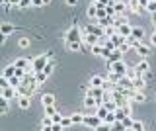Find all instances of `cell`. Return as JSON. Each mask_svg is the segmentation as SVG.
Masks as SVG:
<instances>
[{"label":"cell","mask_w":156,"mask_h":131,"mask_svg":"<svg viewBox=\"0 0 156 131\" xmlns=\"http://www.w3.org/2000/svg\"><path fill=\"white\" fill-rule=\"evenodd\" d=\"M53 59V51H47V53H41V55L39 57H35V59L31 61V67H29V69H31V72H41L43 69H45V65L49 61Z\"/></svg>","instance_id":"obj_1"},{"label":"cell","mask_w":156,"mask_h":131,"mask_svg":"<svg viewBox=\"0 0 156 131\" xmlns=\"http://www.w3.org/2000/svg\"><path fill=\"white\" fill-rule=\"evenodd\" d=\"M74 41H82V27L80 26H70L68 31L65 33V43H74Z\"/></svg>","instance_id":"obj_2"},{"label":"cell","mask_w":156,"mask_h":131,"mask_svg":"<svg viewBox=\"0 0 156 131\" xmlns=\"http://www.w3.org/2000/svg\"><path fill=\"white\" fill-rule=\"evenodd\" d=\"M82 33H90V35H98V37H104L105 35V30L101 26H98V24H88L86 27H82Z\"/></svg>","instance_id":"obj_3"},{"label":"cell","mask_w":156,"mask_h":131,"mask_svg":"<svg viewBox=\"0 0 156 131\" xmlns=\"http://www.w3.org/2000/svg\"><path fill=\"white\" fill-rule=\"evenodd\" d=\"M127 63H125V59L123 61H117V63H113V65H109L107 67V71H111V72H115V75H119V76H125L127 75Z\"/></svg>","instance_id":"obj_4"},{"label":"cell","mask_w":156,"mask_h":131,"mask_svg":"<svg viewBox=\"0 0 156 131\" xmlns=\"http://www.w3.org/2000/svg\"><path fill=\"white\" fill-rule=\"evenodd\" d=\"M104 123L98 115H94V114H90V115H84V123L82 125H86V127H90V129H96V127H100V125Z\"/></svg>","instance_id":"obj_5"},{"label":"cell","mask_w":156,"mask_h":131,"mask_svg":"<svg viewBox=\"0 0 156 131\" xmlns=\"http://www.w3.org/2000/svg\"><path fill=\"white\" fill-rule=\"evenodd\" d=\"M82 43L88 45V47H94V45H98V43H101V37L90 35V33H82Z\"/></svg>","instance_id":"obj_6"},{"label":"cell","mask_w":156,"mask_h":131,"mask_svg":"<svg viewBox=\"0 0 156 131\" xmlns=\"http://www.w3.org/2000/svg\"><path fill=\"white\" fill-rule=\"evenodd\" d=\"M135 71H136V75H146V72H150V63H148V59H140L135 65Z\"/></svg>","instance_id":"obj_7"},{"label":"cell","mask_w":156,"mask_h":131,"mask_svg":"<svg viewBox=\"0 0 156 131\" xmlns=\"http://www.w3.org/2000/svg\"><path fill=\"white\" fill-rule=\"evenodd\" d=\"M135 51H136V55H139L140 59H148V55H150V45H146V43L140 41L139 45L135 47Z\"/></svg>","instance_id":"obj_8"},{"label":"cell","mask_w":156,"mask_h":131,"mask_svg":"<svg viewBox=\"0 0 156 131\" xmlns=\"http://www.w3.org/2000/svg\"><path fill=\"white\" fill-rule=\"evenodd\" d=\"M113 8H115V14H117V16H125V14L129 12V4L123 2V0H115Z\"/></svg>","instance_id":"obj_9"},{"label":"cell","mask_w":156,"mask_h":131,"mask_svg":"<svg viewBox=\"0 0 156 131\" xmlns=\"http://www.w3.org/2000/svg\"><path fill=\"white\" fill-rule=\"evenodd\" d=\"M146 88V78L143 75H139V76H135L133 78V90H136V92H143Z\"/></svg>","instance_id":"obj_10"},{"label":"cell","mask_w":156,"mask_h":131,"mask_svg":"<svg viewBox=\"0 0 156 131\" xmlns=\"http://www.w3.org/2000/svg\"><path fill=\"white\" fill-rule=\"evenodd\" d=\"M84 108H86V110H90L92 114L96 111V108H98V102H96L94 96H88V94L84 96Z\"/></svg>","instance_id":"obj_11"},{"label":"cell","mask_w":156,"mask_h":131,"mask_svg":"<svg viewBox=\"0 0 156 131\" xmlns=\"http://www.w3.org/2000/svg\"><path fill=\"white\" fill-rule=\"evenodd\" d=\"M104 82H105L104 76L94 75V76L90 78V82H88V86H90V88H101V86H104Z\"/></svg>","instance_id":"obj_12"},{"label":"cell","mask_w":156,"mask_h":131,"mask_svg":"<svg viewBox=\"0 0 156 131\" xmlns=\"http://www.w3.org/2000/svg\"><path fill=\"white\" fill-rule=\"evenodd\" d=\"M117 88L119 90H133V80L129 76H123V78L117 82Z\"/></svg>","instance_id":"obj_13"},{"label":"cell","mask_w":156,"mask_h":131,"mask_svg":"<svg viewBox=\"0 0 156 131\" xmlns=\"http://www.w3.org/2000/svg\"><path fill=\"white\" fill-rule=\"evenodd\" d=\"M66 45V49L70 51V53H80V51H84V43L82 41H74V43H65Z\"/></svg>","instance_id":"obj_14"},{"label":"cell","mask_w":156,"mask_h":131,"mask_svg":"<svg viewBox=\"0 0 156 131\" xmlns=\"http://www.w3.org/2000/svg\"><path fill=\"white\" fill-rule=\"evenodd\" d=\"M14 65H16V69H29V67H31V61L29 59H26V57H18L16 61H14Z\"/></svg>","instance_id":"obj_15"},{"label":"cell","mask_w":156,"mask_h":131,"mask_svg":"<svg viewBox=\"0 0 156 131\" xmlns=\"http://www.w3.org/2000/svg\"><path fill=\"white\" fill-rule=\"evenodd\" d=\"M131 37H135L136 41H143V37H144V27H143V26H133Z\"/></svg>","instance_id":"obj_16"},{"label":"cell","mask_w":156,"mask_h":131,"mask_svg":"<svg viewBox=\"0 0 156 131\" xmlns=\"http://www.w3.org/2000/svg\"><path fill=\"white\" fill-rule=\"evenodd\" d=\"M2 98H6V100H14V98H16L18 100V90L12 88V86H8V88L2 90Z\"/></svg>","instance_id":"obj_17"},{"label":"cell","mask_w":156,"mask_h":131,"mask_svg":"<svg viewBox=\"0 0 156 131\" xmlns=\"http://www.w3.org/2000/svg\"><path fill=\"white\" fill-rule=\"evenodd\" d=\"M117 61H123V53H121L119 49H115L109 57H107V67L113 65V63H117Z\"/></svg>","instance_id":"obj_18"},{"label":"cell","mask_w":156,"mask_h":131,"mask_svg":"<svg viewBox=\"0 0 156 131\" xmlns=\"http://www.w3.org/2000/svg\"><path fill=\"white\" fill-rule=\"evenodd\" d=\"M18 106L22 110H29V108H31V96H20V98H18Z\"/></svg>","instance_id":"obj_19"},{"label":"cell","mask_w":156,"mask_h":131,"mask_svg":"<svg viewBox=\"0 0 156 131\" xmlns=\"http://www.w3.org/2000/svg\"><path fill=\"white\" fill-rule=\"evenodd\" d=\"M41 104H43V108H47V106H55V94H43L41 96Z\"/></svg>","instance_id":"obj_20"},{"label":"cell","mask_w":156,"mask_h":131,"mask_svg":"<svg viewBox=\"0 0 156 131\" xmlns=\"http://www.w3.org/2000/svg\"><path fill=\"white\" fill-rule=\"evenodd\" d=\"M109 114H111V111H107L104 104H101V106H98V108H96V111H94V115H98V118H100L101 121H104V119H105Z\"/></svg>","instance_id":"obj_21"},{"label":"cell","mask_w":156,"mask_h":131,"mask_svg":"<svg viewBox=\"0 0 156 131\" xmlns=\"http://www.w3.org/2000/svg\"><path fill=\"white\" fill-rule=\"evenodd\" d=\"M53 69H55V59H51V61L47 63V65H45V69L41 71V75H43V76H47V78H49V76L53 75Z\"/></svg>","instance_id":"obj_22"},{"label":"cell","mask_w":156,"mask_h":131,"mask_svg":"<svg viewBox=\"0 0 156 131\" xmlns=\"http://www.w3.org/2000/svg\"><path fill=\"white\" fill-rule=\"evenodd\" d=\"M125 39H127V37H121V35H119V33H115V35H113V37H109V41H111V43H113V45L117 47V49H119V47H121V45H125Z\"/></svg>","instance_id":"obj_23"},{"label":"cell","mask_w":156,"mask_h":131,"mask_svg":"<svg viewBox=\"0 0 156 131\" xmlns=\"http://www.w3.org/2000/svg\"><path fill=\"white\" fill-rule=\"evenodd\" d=\"M129 12H133V14H136V16H140V14H143V8L139 6V2H136V0H131V2H129Z\"/></svg>","instance_id":"obj_24"},{"label":"cell","mask_w":156,"mask_h":131,"mask_svg":"<svg viewBox=\"0 0 156 131\" xmlns=\"http://www.w3.org/2000/svg\"><path fill=\"white\" fill-rule=\"evenodd\" d=\"M8 111H10V100H6V98L0 96V115L8 114Z\"/></svg>","instance_id":"obj_25"},{"label":"cell","mask_w":156,"mask_h":131,"mask_svg":"<svg viewBox=\"0 0 156 131\" xmlns=\"http://www.w3.org/2000/svg\"><path fill=\"white\" fill-rule=\"evenodd\" d=\"M2 75L6 76V78H12V76H16V65H14V63H12V65H8L6 69L2 71Z\"/></svg>","instance_id":"obj_26"},{"label":"cell","mask_w":156,"mask_h":131,"mask_svg":"<svg viewBox=\"0 0 156 131\" xmlns=\"http://www.w3.org/2000/svg\"><path fill=\"white\" fill-rule=\"evenodd\" d=\"M113 114H115V118H117V121H123V119L127 118V115H131V114H129V111H127L125 108H117V110L113 111Z\"/></svg>","instance_id":"obj_27"},{"label":"cell","mask_w":156,"mask_h":131,"mask_svg":"<svg viewBox=\"0 0 156 131\" xmlns=\"http://www.w3.org/2000/svg\"><path fill=\"white\" fill-rule=\"evenodd\" d=\"M0 31H2L4 35H10V33H14V31H16V27H14V26H10V24H0Z\"/></svg>","instance_id":"obj_28"},{"label":"cell","mask_w":156,"mask_h":131,"mask_svg":"<svg viewBox=\"0 0 156 131\" xmlns=\"http://www.w3.org/2000/svg\"><path fill=\"white\" fill-rule=\"evenodd\" d=\"M70 119H72V125H80L84 123V114H72Z\"/></svg>","instance_id":"obj_29"},{"label":"cell","mask_w":156,"mask_h":131,"mask_svg":"<svg viewBox=\"0 0 156 131\" xmlns=\"http://www.w3.org/2000/svg\"><path fill=\"white\" fill-rule=\"evenodd\" d=\"M104 106H105V110H107V111H111V114H113V111L119 108V106H117L113 100H104Z\"/></svg>","instance_id":"obj_30"},{"label":"cell","mask_w":156,"mask_h":131,"mask_svg":"<svg viewBox=\"0 0 156 131\" xmlns=\"http://www.w3.org/2000/svg\"><path fill=\"white\" fill-rule=\"evenodd\" d=\"M86 14H88V18H90V20H94V22H96V14H98V8L94 6V4H90V6H88V10H86Z\"/></svg>","instance_id":"obj_31"},{"label":"cell","mask_w":156,"mask_h":131,"mask_svg":"<svg viewBox=\"0 0 156 131\" xmlns=\"http://www.w3.org/2000/svg\"><path fill=\"white\" fill-rule=\"evenodd\" d=\"M121 123H123L125 129H131V127H133V123H135V118H133V115H127V118L121 121Z\"/></svg>","instance_id":"obj_32"},{"label":"cell","mask_w":156,"mask_h":131,"mask_svg":"<svg viewBox=\"0 0 156 131\" xmlns=\"http://www.w3.org/2000/svg\"><path fill=\"white\" fill-rule=\"evenodd\" d=\"M121 78H123V76H119V75H115V72H111V71H107V80H111V82H119Z\"/></svg>","instance_id":"obj_33"},{"label":"cell","mask_w":156,"mask_h":131,"mask_svg":"<svg viewBox=\"0 0 156 131\" xmlns=\"http://www.w3.org/2000/svg\"><path fill=\"white\" fill-rule=\"evenodd\" d=\"M51 0H31V6L33 8H41V6H47Z\"/></svg>","instance_id":"obj_34"},{"label":"cell","mask_w":156,"mask_h":131,"mask_svg":"<svg viewBox=\"0 0 156 131\" xmlns=\"http://www.w3.org/2000/svg\"><path fill=\"white\" fill-rule=\"evenodd\" d=\"M104 123H105V125H115V123H117V118H115V114H109V115H107V118L104 119Z\"/></svg>","instance_id":"obj_35"},{"label":"cell","mask_w":156,"mask_h":131,"mask_svg":"<svg viewBox=\"0 0 156 131\" xmlns=\"http://www.w3.org/2000/svg\"><path fill=\"white\" fill-rule=\"evenodd\" d=\"M10 86H12V88H20V86H22V78L12 76V78H10Z\"/></svg>","instance_id":"obj_36"},{"label":"cell","mask_w":156,"mask_h":131,"mask_svg":"<svg viewBox=\"0 0 156 131\" xmlns=\"http://www.w3.org/2000/svg\"><path fill=\"white\" fill-rule=\"evenodd\" d=\"M61 125H62V129H68L72 125V119H70V115H65L62 118V121H61Z\"/></svg>","instance_id":"obj_37"},{"label":"cell","mask_w":156,"mask_h":131,"mask_svg":"<svg viewBox=\"0 0 156 131\" xmlns=\"http://www.w3.org/2000/svg\"><path fill=\"white\" fill-rule=\"evenodd\" d=\"M101 49H104V45H101V43H98V45L90 47V53H94V55H100V57H101Z\"/></svg>","instance_id":"obj_38"},{"label":"cell","mask_w":156,"mask_h":131,"mask_svg":"<svg viewBox=\"0 0 156 131\" xmlns=\"http://www.w3.org/2000/svg\"><path fill=\"white\" fill-rule=\"evenodd\" d=\"M55 114H58V110L55 108V106H47V108H45V115H49V118H53Z\"/></svg>","instance_id":"obj_39"},{"label":"cell","mask_w":156,"mask_h":131,"mask_svg":"<svg viewBox=\"0 0 156 131\" xmlns=\"http://www.w3.org/2000/svg\"><path fill=\"white\" fill-rule=\"evenodd\" d=\"M8 86H10V78H6V76H4V75H0V88H8Z\"/></svg>","instance_id":"obj_40"},{"label":"cell","mask_w":156,"mask_h":131,"mask_svg":"<svg viewBox=\"0 0 156 131\" xmlns=\"http://www.w3.org/2000/svg\"><path fill=\"white\" fill-rule=\"evenodd\" d=\"M29 43H31V41H29V37H20L18 45L22 47V49H26V47H29Z\"/></svg>","instance_id":"obj_41"},{"label":"cell","mask_w":156,"mask_h":131,"mask_svg":"<svg viewBox=\"0 0 156 131\" xmlns=\"http://www.w3.org/2000/svg\"><path fill=\"white\" fill-rule=\"evenodd\" d=\"M125 43H127V45H129V47H131V49H135V47H136V45H139V43H140V41H136V39H135V37H127V39H125Z\"/></svg>","instance_id":"obj_42"},{"label":"cell","mask_w":156,"mask_h":131,"mask_svg":"<svg viewBox=\"0 0 156 131\" xmlns=\"http://www.w3.org/2000/svg\"><path fill=\"white\" fill-rule=\"evenodd\" d=\"M133 131H144V125H143V121H139V119H135V123H133V127H131Z\"/></svg>","instance_id":"obj_43"},{"label":"cell","mask_w":156,"mask_h":131,"mask_svg":"<svg viewBox=\"0 0 156 131\" xmlns=\"http://www.w3.org/2000/svg\"><path fill=\"white\" fill-rule=\"evenodd\" d=\"M41 125H43V127H51V125H53V118H49V115H45V118L41 119Z\"/></svg>","instance_id":"obj_44"},{"label":"cell","mask_w":156,"mask_h":131,"mask_svg":"<svg viewBox=\"0 0 156 131\" xmlns=\"http://www.w3.org/2000/svg\"><path fill=\"white\" fill-rule=\"evenodd\" d=\"M125 76H129V78L131 80H133L135 78V76H139V75H136V71H135V67H129V69H127V75Z\"/></svg>","instance_id":"obj_45"},{"label":"cell","mask_w":156,"mask_h":131,"mask_svg":"<svg viewBox=\"0 0 156 131\" xmlns=\"http://www.w3.org/2000/svg\"><path fill=\"white\" fill-rule=\"evenodd\" d=\"M105 14H107L109 18H115V16H117V14H115V8H113V6H107V8H105Z\"/></svg>","instance_id":"obj_46"},{"label":"cell","mask_w":156,"mask_h":131,"mask_svg":"<svg viewBox=\"0 0 156 131\" xmlns=\"http://www.w3.org/2000/svg\"><path fill=\"white\" fill-rule=\"evenodd\" d=\"M104 18H107V14H105V10H98V14H96V22L104 20Z\"/></svg>","instance_id":"obj_47"},{"label":"cell","mask_w":156,"mask_h":131,"mask_svg":"<svg viewBox=\"0 0 156 131\" xmlns=\"http://www.w3.org/2000/svg\"><path fill=\"white\" fill-rule=\"evenodd\" d=\"M144 10L150 12V14H154V12H156V2H148V6H146Z\"/></svg>","instance_id":"obj_48"},{"label":"cell","mask_w":156,"mask_h":131,"mask_svg":"<svg viewBox=\"0 0 156 131\" xmlns=\"http://www.w3.org/2000/svg\"><path fill=\"white\" fill-rule=\"evenodd\" d=\"M2 8H4L6 12L12 10V4H10V0H2Z\"/></svg>","instance_id":"obj_49"},{"label":"cell","mask_w":156,"mask_h":131,"mask_svg":"<svg viewBox=\"0 0 156 131\" xmlns=\"http://www.w3.org/2000/svg\"><path fill=\"white\" fill-rule=\"evenodd\" d=\"M94 131H111V125H105V123H101L100 127H96Z\"/></svg>","instance_id":"obj_50"},{"label":"cell","mask_w":156,"mask_h":131,"mask_svg":"<svg viewBox=\"0 0 156 131\" xmlns=\"http://www.w3.org/2000/svg\"><path fill=\"white\" fill-rule=\"evenodd\" d=\"M62 118H65L62 114H55V115H53V123H61V121H62Z\"/></svg>","instance_id":"obj_51"},{"label":"cell","mask_w":156,"mask_h":131,"mask_svg":"<svg viewBox=\"0 0 156 131\" xmlns=\"http://www.w3.org/2000/svg\"><path fill=\"white\" fill-rule=\"evenodd\" d=\"M27 6H31V0H22L18 8H27Z\"/></svg>","instance_id":"obj_52"},{"label":"cell","mask_w":156,"mask_h":131,"mask_svg":"<svg viewBox=\"0 0 156 131\" xmlns=\"http://www.w3.org/2000/svg\"><path fill=\"white\" fill-rule=\"evenodd\" d=\"M136 2H139V6L143 8V10H144L146 6H148V0H136Z\"/></svg>","instance_id":"obj_53"},{"label":"cell","mask_w":156,"mask_h":131,"mask_svg":"<svg viewBox=\"0 0 156 131\" xmlns=\"http://www.w3.org/2000/svg\"><path fill=\"white\" fill-rule=\"evenodd\" d=\"M6 39H8V35H4V33L0 31V47H2L4 43H6Z\"/></svg>","instance_id":"obj_54"},{"label":"cell","mask_w":156,"mask_h":131,"mask_svg":"<svg viewBox=\"0 0 156 131\" xmlns=\"http://www.w3.org/2000/svg\"><path fill=\"white\" fill-rule=\"evenodd\" d=\"M51 129H53V131H62V125H61V123H53Z\"/></svg>","instance_id":"obj_55"},{"label":"cell","mask_w":156,"mask_h":131,"mask_svg":"<svg viewBox=\"0 0 156 131\" xmlns=\"http://www.w3.org/2000/svg\"><path fill=\"white\" fill-rule=\"evenodd\" d=\"M150 45H154V47H156V30L152 31V35H150Z\"/></svg>","instance_id":"obj_56"},{"label":"cell","mask_w":156,"mask_h":131,"mask_svg":"<svg viewBox=\"0 0 156 131\" xmlns=\"http://www.w3.org/2000/svg\"><path fill=\"white\" fill-rule=\"evenodd\" d=\"M68 6H78V0H66Z\"/></svg>","instance_id":"obj_57"},{"label":"cell","mask_w":156,"mask_h":131,"mask_svg":"<svg viewBox=\"0 0 156 131\" xmlns=\"http://www.w3.org/2000/svg\"><path fill=\"white\" fill-rule=\"evenodd\" d=\"M20 2H22V0H10V4H12V6H16V8L20 6Z\"/></svg>","instance_id":"obj_58"},{"label":"cell","mask_w":156,"mask_h":131,"mask_svg":"<svg viewBox=\"0 0 156 131\" xmlns=\"http://www.w3.org/2000/svg\"><path fill=\"white\" fill-rule=\"evenodd\" d=\"M152 24H154V26H156V12L152 14Z\"/></svg>","instance_id":"obj_59"},{"label":"cell","mask_w":156,"mask_h":131,"mask_svg":"<svg viewBox=\"0 0 156 131\" xmlns=\"http://www.w3.org/2000/svg\"><path fill=\"white\" fill-rule=\"evenodd\" d=\"M41 131H53V129H51V127H43Z\"/></svg>","instance_id":"obj_60"},{"label":"cell","mask_w":156,"mask_h":131,"mask_svg":"<svg viewBox=\"0 0 156 131\" xmlns=\"http://www.w3.org/2000/svg\"><path fill=\"white\" fill-rule=\"evenodd\" d=\"M148 2H156V0H148Z\"/></svg>","instance_id":"obj_61"},{"label":"cell","mask_w":156,"mask_h":131,"mask_svg":"<svg viewBox=\"0 0 156 131\" xmlns=\"http://www.w3.org/2000/svg\"><path fill=\"white\" fill-rule=\"evenodd\" d=\"M90 2H96V0H90Z\"/></svg>","instance_id":"obj_62"},{"label":"cell","mask_w":156,"mask_h":131,"mask_svg":"<svg viewBox=\"0 0 156 131\" xmlns=\"http://www.w3.org/2000/svg\"><path fill=\"white\" fill-rule=\"evenodd\" d=\"M154 98H156V94H154Z\"/></svg>","instance_id":"obj_63"},{"label":"cell","mask_w":156,"mask_h":131,"mask_svg":"<svg viewBox=\"0 0 156 131\" xmlns=\"http://www.w3.org/2000/svg\"><path fill=\"white\" fill-rule=\"evenodd\" d=\"M154 27H156V26H154Z\"/></svg>","instance_id":"obj_64"}]
</instances>
